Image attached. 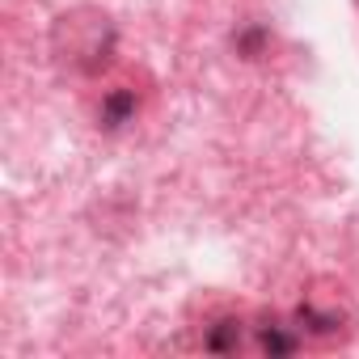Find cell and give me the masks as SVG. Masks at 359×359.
Masks as SVG:
<instances>
[{"mask_svg": "<svg viewBox=\"0 0 359 359\" xmlns=\"http://www.w3.org/2000/svg\"><path fill=\"white\" fill-rule=\"evenodd\" d=\"M237 338H241V330L233 321H220V330L212 334V351H229V346H237Z\"/></svg>", "mask_w": 359, "mask_h": 359, "instance_id": "2", "label": "cell"}, {"mask_svg": "<svg viewBox=\"0 0 359 359\" xmlns=\"http://www.w3.org/2000/svg\"><path fill=\"white\" fill-rule=\"evenodd\" d=\"M262 346H266L271 355H287V351H292V338L279 334V330H266V334H262Z\"/></svg>", "mask_w": 359, "mask_h": 359, "instance_id": "3", "label": "cell"}, {"mask_svg": "<svg viewBox=\"0 0 359 359\" xmlns=\"http://www.w3.org/2000/svg\"><path fill=\"white\" fill-rule=\"evenodd\" d=\"M131 114H135V93H127V89L110 93L106 106H102V123H106V127H118V123H127Z\"/></svg>", "mask_w": 359, "mask_h": 359, "instance_id": "1", "label": "cell"}]
</instances>
